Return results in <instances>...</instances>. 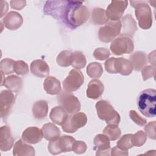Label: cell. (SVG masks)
Here are the masks:
<instances>
[{"mask_svg": "<svg viewBox=\"0 0 156 156\" xmlns=\"http://www.w3.org/2000/svg\"><path fill=\"white\" fill-rule=\"evenodd\" d=\"M30 69L32 74L39 77H48L50 71L48 63L40 59L32 61L30 63Z\"/></svg>", "mask_w": 156, "mask_h": 156, "instance_id": "cell-17", "label": "cell"}, {"mask_svg": "<svg viewBox=\"0 0 156 156\" xmlns=\"http://www.w3.org/2000/svg\"><path fill=\"white\" fill-rule=\"evenodd\" d=\"M87 63L85 55L81 51H74L71 53V65L76 69H79L84 68Z\"/></svg>", "mask_w": 156, "mask_h": 156, "instance_id": "cell-28", "label": "cell"}, {"mask_svg": "<svg viewBox=\"0 0 156 156\" xmlns=\"http://www.w3.org/2000/svg\"><path fill=\"white\" fill-rule=\"evenodd\" d=\"M71 52L68 50L62 51L57 57L56 62L62 67H68L71 65Z\"/></svg>", "mask_w": 156, "mask_h": 156, "instance_id": "cell-32", "label": "cell"}, {"mask_svg": "<svg viewBox=\"0 0 156 156\" xmlns=\"http://www.w3.org/2000/svg\"><path fill=\"white\" fill-rule=\"evenodd\" d=\"M103 133L112 141H115L118 139L121 134V130L118 126L113 124H108L104 128Z\"/></svg>", "mask_w": 156, "mask_h": 156, "instance_id": "cell-31", "label": "cell"}, {"mask_svg": "<svg viewBox=\"0 0 156 156\" xmlns=\"http://www.w3.org/2000/svg\"><path fill=\"white\" fill-rule=\"evenodd\" d=\"M133 69V66L129 60L124 58H115L114 59L115 74L119 73L122 76L130 75Z\"/></svg>", "mask_w": 156, "mask_h": 156, "instance_id": "cell-20", "label": "cell"}, {"mask_svg": "<svg viewBox=\"0 0 156 156\" xmlns=\"http://www.w3.org/2000/svg\"><path fill=\"white\" fill-rule=\"evenodd\" d=\"M103 73V68L101 63L94 62L89 63L87 67V74L91 78H99Z\"/></svg>", "mask_w": 156, "mask_h": 156, "instance_id": "cell-30", "label": "cell"}, {"mask_svg": "<svg viewBox=\"0 0 156 156\" xmlns=\"http://www.w3.org/2000/svg\"><path fill=\"white\" fill-rule=\"evenodd\" d=\"M155 51H152V52H150L149 55H148V60H149V62L154 66H155Z\"/></svg>", "mask_w": 156, "mask_h": 156, "instance_id": "cell-46", "label": "cell"}, {"mask_svg": "<svg viewBox=\"0 0 156 156\" xmlns=\"http://www.w3.org/2000/svg\"><path fill=\"white\" fill-rule=\"evenodd\" d=\"M14 139L11 130L7 126H3L0 129V149L1 151H8L13 144Z\"/></svg>", "mask_w": 156, "mask_h": 156, "instance_id": "cell-16", "label": "cell"}, {"mask_svg": "<svg viewBox=\"0 0 156 156\" xmlns=\"http://www.w3.org/2000/svg\"><path fill=\"white\" fill-rule=\"evenodd\" d=\"M127 1H112L105 10L106 16L111 21H119L127 7Z\"/></svg>", "mask_w": 156, "mask_h": 156, "instance_id": "cell-12", "label": "cell"}, {"mask_svg": "<svg viewBox=\"0 0 156 156\" xmlns=\"http://www.w3.org/2000/svg\"><path fill=\"white\" fill-rule=\"evenodd\" d=\"M60 106L69 114H73L80 111L81 105L78 98L70 92L61 91L57 97Z\"/></svg>", "mask_w": 156, "mask_h": 156, "instance_id": "cell-5", "label": "cell"}, {"mask_svg": "<svg viewBox=\"0 0 156 156\" xmlns=\"http://www.w3.org/2000/svg\"><path fill=\"white\" fill-rule=\"evenodd\" d=\"M155 67L152 65H148L144 66L141 71L142 77L144 81L149 79V78L154 77H155Z\"/></svg>", "mask_w": 156, "mask_h": 156, "instance_id": "cell-39", "label": "cell"}, {"mask_svg": "<svg viewBox=\"0 0 156 156\" xmlns=\"http://www.w3.org/2000/svg\"><path fill=\"white\" fill-rule=\"evenodd\" d=\"M68 116V113L61 106H56L54 107L49 113V117L51 121L54 123L60 126H62L65 122Z\"/></svg>", "mask_w": 156, "mask_h": 156, "instance_id": "cell-24", "label": "cell"}, {"mask_svg": "<svg viewBox=\"0 0 156 156\" xmlns=\"http://www.w3.org/2000/svg\"><path fill=\"white\" fill-rule=\"evenodd\" d=\"M3 85L9 90L17 93L23 88V80L21 77L16 75H10L5 78Z\"/></svg>", "mask_w": 156, "mask_h": 156, "instance_id": "cell-26", "label": "cell"}, {"mask_svg": "<svg viewBox=\"0 0 156 156\" xmlns=\"http://www.w3.org/2000/svg\"><path fill=\"white\" fill-rule=\"evenodd\" d=\"M133 69L136 71H141L147 63V57L143 51H136L129 57Z\"/></svg>", "mask_w": 156, "mask_h": 156, "instance_id": "cell-22", "label": "cell"}, {"mask_svg": "<svg viewBox=\"0 0 156 156\" xmlns=\"http://www.w3.org/2000/svg\"><path fill=\"white\" fill-rule=\"evenodd\" d=\"M15 102V96L12 91L4 90L0 94L1 117L5 119L9 116Z\"/></svg>", "mask_w": 156, "mask_h": 156, "instance_id": "cell-11", "label": "cell"}, {"mask_svg": "<svg viewBox=\"0 0 156 156\" xmlns=\"http://www.w3.org/2000/svg\"><path fill=\"white\" fill-rule=\"evenodd\" d=\"M84 77L82 73L77 69H71L63 82L64 90L68 92L77 90L83 83Z\"/></svg>", "mask_w": 156, "mask_h": 156, "instance_id": "cell-10", "label": "cell"}, {"mask_svg": "<svg viewBox=\"0 0 156 156\" xmlns=\"http://www.w3.org/2000/svg\"><path fill=\"white\" fill-rule=\"evenodd\" d=\"M104 90V86L102 82L98 79H93L88 84L87 96L90 99H97L102 96Z\"/></svg>", "mask_w": 156, "mask_h": 156, "instance_id": "cell-18", "label": "cell"}, {"mask_svg": "<svg viewBox=\"0 0 156 156\" xmlns=\"http://www.w3.org/2000/svg\"><path fill=\"white\" fill-rule=\"evenodd\" d=\"M87 122V115L83 112H76L68 115L62 127L64 132L74 133L79 129L85 126Z\"/></svg>", "mask_w": 156, "mask_h": 156, "instance_id": "cell-9", "label": "cell"}, {"mask_svg": "<svg viewBox=\"0 0 156 156\" xmlns=\"http://www.w3.org/2000/svg\"><path fill=\"white\" fill-rule=\"evenodd\" d=\"M43 88L46 93L51 95L58 94L62 91L60 81L54 76H48L45 79Z\"/></svg>", "mask_w": 156, "mask_h": 156, "instance_id": "cell-21", "label": "cell"}, {"mask_svg": "<svg viewBox=\"0 0 156 156\" xmlns=\"http://www.w3.org/2000/svg\"><path fill=\"white\" fill-rule=\"evenodd\" d=\"M155 127H156V121H151L147 124H146L144 130L146 135L152 140H155L156 138V132H155Z\"/></svg>", "mask_w": 156, "mask_h": 156, "instance_id": "cell-38", "label": "cell"}, {"mask_svg": "<svg viewBox=\"0 0 156 156\" xmlns=\"http://www.w3.org/2000/svg\"><path fill=\"white\" fill-rule=\"evenodd\" d=\"M130 5L135 8V13L140 27L149 29L152 25V15L151 7L146 1H130Z\"/></svg>", "mask_w": 156, "mask_h": 156, "instance_id": "cell-3", "label": "cell"}, {"mask_svg": "<svg viewBox=\"0 0 156 156\" xmlns=\"http://www.w3.org/2000/svg\"><path fill=\"white\" fill-rule=\"evenodd\" d=\"M121 24L122 29L121 35L127 36L132 38L138 28L136 23L131 14L129 13L124 16L121 20Z\"/></svg>", "mask_w": 156, "mask_h": 156, "instance_id": "cell-14", "label": "cell"}, {"mask_svg": "<svg viewBox=\"0 0 156 156\" xmlns=\"http://www.w3.org/2000/svg\"><path fill=\"white\" fill-rule=\"evenodd\" d=\"M95 107L100 119L105 121L107 124L118 126L121 120L120 115L108 101H99L96 102Z\"/></svg>", "mask_w": 156, "mask_h": 156, "instance_id": "cell-4", "label": "cell"}, {"mask_svg": "<svg viewBox=\"0 0 156 156\" xmlns=\"http://www.w3.org/2000/svg\"><path fill=\"white\" fill-rule=\"evenodd\" d=\"M21 137L26 143L34 144L40 142L43 135L41 129L37 127H29L23 131Z\"/></svg>", "mask_w": 156, "mask_h": 156, "instance_id": "cell-15", "label": "cell"}, {"mask_svg": "<svg viewBox=\"0 0 156 156\" xmlns=\"http://www.w3.org/2000/svg\"><path fill=\"white\" fill-rule=\"evenodd\" d=\"M93 143L97 151H107L110 149L109 138L104 134H98L95 136Z\"/></svg>", "mask_w": 156, "mask_h": 156, "instance_id": "cell-29", "label": "cell"}, {"mask_svg": "<svg viewBox=\"0 0 156 156\" xmlns=\"http://www.w3.org/2000/svg\"><path fill=\"white\" fill-rule=\"evenodd\" d=\"M33 116L38 119L44 118L48 112V104L46 101L40 100L35 102L32 107Z\"/></svg>", "mask_w": 156, "mask_h": 156, "instance_id": "cell-25", "label": "cell"}, {"mask_svg": "<svg viewBox=\"0 0 156 156\" xmlns=\"http://www.w3.org/2000/svg\"><path fill=\"white\" fill-rule=\"evenodd\" d=\"M121 30V24L119 20L108 21L104 26L99 28L98 38L102 42H111L119 35Z\"/></svg>", "mask_w": 156, "mask_h": 156, "instance_id": "cell-6", "label": "cell"}, {"mask_svg": "<svg viewBox=\"0 0 156 156\" xmlns=\"http://www.w3.org/2000/svg\"><path fill=\"white\" fill-rule=\"evenodd\" d=\"M82 2L73 1H46L43 8L44 14L61 20L71 29L82 25L90 17L88 8Z\"/></svg>", "mask_w": 156, "mask_h": 156, "instance_id": "cell-1", "label": "cell"}, {"mask_svg": "<svg viewBox=\"0 0 156 156\" xmlns=\"http://www.w3.org/2000/svg\"><path fill=\"white\" fill-rule=\"evenodd\" d=\"M0 5H1V14L0 17L2 18L4 15H5L8 11L9 5L6 1H0Z\"/></svg>", "mask_w": 156, "mask_h": 156, "instance_id": "cell-45", "label": "cell"}, {"mask_svg": "<svg viewBox=\"0 0 156 156\" xmlns=\"http://www.w3.org/2000/svg\"><path fill=\"white\" fill-rule=\"evenodd\" d=\"M110 49L112 53L116 55L130 54L134 49L133 41L132 38L120 35L112 41Z\"/></svg>", "mask_w": 156, "mask_h": 156, "instance_id": "cell-8", "label": "cell"}, {"mask_svg": "<svg viewBox=\"0 0 156 156\" xmlns=\"http://www.w3.org/2000/svg\"><path fill=\"white\" fill-rule=\"evenodd\" d=\"M91 21L95 25L105 24L108 22L105 10L101 8H94L91 13Z\"/></svg>", "mask_w": 156, "mask_h": 156, "instance_id": "cell-27", "label": "cell"}, {"mask_svg": "<svg viewBox=\"0 0 156 156\" xmlns=\"http://www.w3.org/2000/svg\"><path fill=\"white\" fill-rule=\"evenodd\" d=\"M76 140L71 136L63 135L58 138L51 141L48 144V151L52 155L60 154L72 151Z\"/></svg>", "mask_w": 156, "mask_h": 156, "instance_id": "cell-7", "label": "cell"}, {"mask_svg": "<svg viewBox=\"0 0 156 156\" xmlns=\"http://www.w3.org/2000/svg\"><path fill=\"white\" fill-rule=\"evenodd\" d=\"M129 153L127 151H123L118 148L117 146L113 147L111 149V155L116 156V155H128Z\"/></svg>", "mask_w": 156, "mask_h": 156, "instance_id": "cell-44", "label": "cell"}, {"mask_svg": "<svg viewBox=\"0 0 156 156\" xmlns=\"http://www.w3.org/2000/svg\"><path fill=\"white\" fill-rule=\"evenodd\" d=\"M110 150L107 151H96V155H109Z\"/></svg>", "mask_w": 156, "mask_h": 156, "instance_id": "cell-47", "label": "cell"}, {"mask_svg": "<svg viewBox=\"0 0 156 156\" xmlns=\"http://www.w3.org/2000/svg\"><path fill=\"white\" fill-rule=\"evenodd\" d=\"M2 23L7 29L10 30H15L21 26L23 23V18L19 13L10 11L3 18Z\"/></svg>", "mask_w": 156, "mask_h": 156, "instance_id": "cell-13", "label": "cell"}, {"mask_svg": "<svg viewBox=\"0 0 156 156\" xmlns=\"http://www.w3.org/2000/svg\"><path fill=\"white\" fill-rule=\"evenodd\" d=\"M13 154L16 156H34L35 155V151L23 139H20L13 146Z\"/></svg>", "mask_w": 156, "mask_h": 156, "instance_id": "cell-19", "label": "cell"}, {"mask_svg": "<svg viewBox=\"0 0 156 156\" xmlns=\"http://www.w3.org/2000/svg\"><path fill=\"white\" fill-rule=\"evenodd\" d=\"M15 61L13 59L9 58H5L2 59L0 62L1 71L4 74H10L14 72L13 65Z\"/></svg>", "mask_w": 156, "mask_h": 156, "instance_id": "cell-34", "label": "cell"}, {"mask_svg": "<svg viewBox=\"0 0 156 156\" xmlns=\"http://www.w3.org/2000/svg\"><path fill=\"white\" fill-rule=\"evenodd\" d=\"M146 140L147 135L143 130H138L132 135V142L133 146L140 147L143 146L146 141Z\"/></svg>", "mask_w": 156, "mask_h": 156, "instance_id": "cell-35", "label": "cell"}, {"mask_svg": "<svg viewBox=\"0 0 156 156\" xmlns=\"http://www.w3.org/2000/svg\"><path fill=\"white\" fill-rule=\"evenodd\" d=\"M114 59L115 57L109 58L104 63V67L105 71L110 74H115Z\"/></svg>", "mask_w": 156, "mask_h": 156, "instance_id": "cell-43", "label": "cell"}, {"mask_svg": "<svg viewBox=\"0 0 156 156\" xmlns=\"http://www.w3.org/2000/svg\"><path fill=\"white\" fill-rule=\"evenodd\" d=\"M10 3L11 8L20 10L26 6V1L25 0H12L10 1Z\"/></svg>", "mask_w": 156, "mask_h": 156, "instance_id": "cell-42", "label": "cell"}, {"mask_svg": "<svg viewBox=\"0 0 156 156\" xmlns=\"http://www.w3.org/2000/svg\"><path fill=\"white\" fill-rule=\"evenodd\" d=\"M13 71L18 75H26L29 73L28 65L23 60L15 61L13 65Z\"/></svg>", "mask_w": 156, "mask_h": 156, "instance_id": "cell-36", "label": "cell"}, {"mask_svg": "<svg viewBox=\"0 0 156 156\" xmlns=\"http://www.w3.org/2000/svg\"><path fill=\"white\" fill-rule=\"evenodd\" d=\"M110 55V52L108 49L105 48H96L93 52V57L99 60H104L108 58Z\"/></svg>", "mask_w": 156, "mask_h": 156, "instance_id": "cell-37", "label": "cell"}, {"mask_svg": "<svg viewBox=\"0 0 156 156\" xmlns=\"http://www.w3.org/2000/svg\"><path fill=\"white\" fill-rule=\"evenodd\" d=\"M132 134L128 133L122 135L117 142V147L123 151H128L133 146L132 142Z\"/></svg>", "mask_w": 156, "mask_h": 156, "instance_id": "cell-33", "label": "cell"}, {"mask_svg": "<svg viewBox=\"0 0 156 156\" xmlns=\"http://www.w3.org/2000/svg\"><path fill=\"white\" fill-rule=\"evenodd\" d=\"M129 115L130 118L137 125L140 126H143L147 124V120L141 117L135 110H130Z\"/></svg>", "mask_w": 156, "mask_h": 156, "instance_id": "cell-40", "label": "cell"}, {"mask_svg": "<svg viewBox=\"0 0 156 156\" xmlns=\"http://www.w3.org/2000/svg\"><path fill=\"white\" fill-rule=\"evenodd\" d=\"M156 90L155 89H146L143 90L137 98V106L139 111L148 118L155 116Z\"/></svg>", "mask_w": 156, "mask_h": 156, "instance_id": "cell-2", "label": "cell"}, {"mask_svg": "<svg viewBox=\"0 0 156 156\" xmlns=\"http://www.w3.org/2000/svg\"><path fill=\"white\" fill-rule=\"evenodd\" d=\"M87 146L86 143L82 141H75L73 145L72 151L77 154H82L85 152Z\"/></svg>", "mask_w": 156, "mask_h": 156, "instance_id": "cell-41", "label": "cell"}, {"mask_svg": "<svg viewBox=\"0 0 156 156\" xmlns=\"http://www.w3.org/2000/svg\"><path fill=\"white\" fill-rule=\"evenodd\" d=\"M43 137L48 141L55 140L60 137V129L53 123L44 124L41 128Z\"/></svg>", "mask_w": 156, "mask_h": 156, "instance_id": "cell-23", "label": "cell"}]
</instances>
